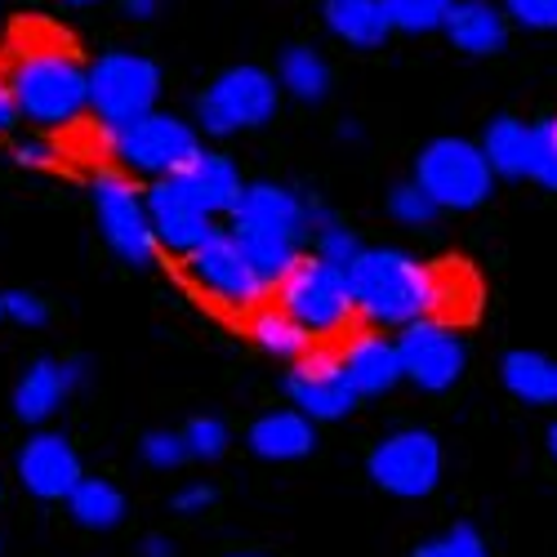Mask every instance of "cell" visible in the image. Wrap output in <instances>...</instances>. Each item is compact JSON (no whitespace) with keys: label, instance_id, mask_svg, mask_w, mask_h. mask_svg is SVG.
<instances>
[{"label":"cell","instance_id":"1","mask_svg":"<svg viewBox=\"0 0 557 557\" xmlns=\"http://www.w3.org/2000/svg\"><path fill=\"white\" fill-rule=\"evenodd\" d=\"M348 286L357 317H366L370 326H410L420 317H442L450 308V272L437 263H424L406 250L393 246H361L352 255Z\"/></svg>","mask_w":557,"mask_h":557},{"label":"cell","instance_id":"2","mask_svg":"<svg viewBox=\"0 0 557 557\" xmlns=\"http://www.w3.org/2000/svg\"><path fill=\"white\" fill-rule=\"evenodd\" d=\"M10 89L18 116L40 129H67L89 112V72L59 40L23 45L10 72Z\"/></svg>","mask_w":557,"mask_h":557},{"label":"cell","instance_id":"3","mask_svg":"<svg viewBox=\"0 0 557 557\" xmlns=\"http://www.w3.org/2000/svg\"><path fill=\"white\" fill-rule=\"evenodd\" d=\"M272 295L312 339L344 335L352 326V317H357L348 272L339 263L317 259V255H299L295 268L282 276V282H276Z\"/></svg>","mask_w":557,"mask_h":557},{"label":"cell","instance_id":"4","mask_svg":"<svg viewBox=\"0 0 557 557\" xmlns=\"http://www.w3.org/2000/svg\"><path fill=\"white\" fill-rule=\"evenodd\" d=\"M103 138L125 170L148 174V178L183 174L188 161L201 152L197 125H188L183 116H170V112H157V108L134 121H121V125H103Z\"/></svg>","mask_w":557,"mask_h":557},{"label":"cell","instance_id":"5","mask_svg":"<svg viewBox=\"0 0 557 557\" xmlns=\"http://www.w3.org/2000/svg\"><path fill=\"white\" fill-rule=\"evenodd\" d=\"M414 183L429 193L437 210H455V214L486 206L495 193V174L482 148L473 138H455V134H442L420 148V157H414Z\"/></svg>","mask_w":557,"mask_h":557},{"label":"cell","instance_id":"6","mask_svg":"<svg viewBox=\"0 0 557 557\" xmlns=\"http://www.w3.org/2000/svg\"><path fill=\"white\" fill-rule=\"evenodd\" d=\"M276 99H282V85L268 67L237 63L206 85V95L197 99V125L214 138L259 129L276 116Z\"/></svg>","mask_w":557,"mask_h":557},{"label":"cell","instance_id":"7","mask_svg":"<svg viewBox=\"0 0 557 557\" xmlns=\"http://www.w3.org/2000/svg\"><path fill=\"white\" fill-rule=\"evenodd\" d=\"M183 268H188L193 286L201 295H210L214 304H223L227 312L250 317L255 308H263L272 299V286L259 276V268L246 259V250L237 246L227 227H214L210 237L183 255Z\"/></svg>","mask_w":557,"mask_h":557},{"label":"cell","instance_id":"8","mask_svg":"<svg viewBox=\"0 0 557 557\" xmlns=\"http://www.w3.org/2000/svg\"><path fill=\"white\" fill-rule=\"evenodd\" d=\"M89 201H95V219L99 232L116 259H125L129 268H152L161 246L152 237V223H148V206L144 193L116 170H99L89 178Z\"/></svg>","mask_w":557,"mask_h":557},{"label":"cell","instance_id":"9","mask_svg":"<svg viewBox=\"0 0 557 557\" xmlns=\"http://www.w3.org/2000/svg\"><path fill=\"white\" fill-rule=\"evenodd\" d=\"M89 112L99 125H121L157 108L161 99V67L144 54L112 50L99 63H89Z\"/></svg>","mask_w":557,"mask_h":557},{"label":"cell","instance_id":"10","mask_svg":"<svg viewBox=\"0 0 557 557\" xmlns=\"http://www.w3.org/2000/svg\"><path fill=\"white\" fill-rule=\"evenodd\" d=\"M442 442L429 429H397L366 459V473L393 499H424L442 486Z\"/></svg>","mask_w":557,"mask_h":557},{"label":"cell","instance_id":"11","mask_svg":"<svg viewBox=\"0 0 557 557\" xmlns=\"http://www.w3.org/2000/svg\"><path fill=\"white\" fill-rule=\"evenodd\" d=\"M397 357H401V380H410L420 393H450L463 380V366H469L463 335L446 317H420L401 326Z\"/></svg>","mask_w":557,"mask_h":557},{"label":"cell","instance_id":"12","mask_svg":"<svg viewBox=\"0 0 557 557\" xmlns=\"http://www.w3.org/2000/svg\"><path fill=\"white\" fill-rule=\"evenodd\" d=\"M286 397L299 414H308L312 424H335V420H348L357 410V388L348 384L344 366H339V352H326V348H308L299 361H290L286 370Z\"/></svg>","mask_w":557,"mask_h":557},{"label":"cell","instance_id":"13","mask_svg":"<svg viewBox=\"0 0 557 557\" xmlns=\"http://www.w3.org/2000/svg\"><path fill=\"white\" fill-rule=\"evenodd\" d=\"M144 206H148V223H152L157 246L170 250V255L197 250L214 232V214L197 201V193L188 188V178L183 174L152 178V188L144 193Z\"/></svg>","mask_w":557,"mask_h":557},{"label":"cell","instance_id":"14","mask_svg":"<svg viewBox=\"0 0 557 557\" xmlns=\"http://www.w3.org/2000/svg\"><path fill=\"white\" fill-rule=\"evenodd\" d=\"M81 478H85L81 455L72 450V442L63 433H36L18 450V482L36 499H67Z\"/></svg>","mask_w":557,"mask_h":557},{"label":"cell","instance_id":"15","mask_svg":"<svg viewBox=\"0 0 557 557\" xmlns=\"http://www.w3.org/2000/svg\"><path fill=\"white\" fill-rule=\"evenodd\" d=\"M227 219L276 232V237H290L299 246L308 242V197H299L295 188H286V183H246L242 201L232 206Z\"/></svg>","mask_w":557,"mask_h":557},{"label":"cell","instance_id":"16","mask_svg":"<svg viewBox=\"0 0 557 557\" xmlns=\"http://www.w3.org/2000/svg\"><path fill=\"white\" fill-rule=\"evenodd\" d=\"M339 366L348 384L357 388V397H384L401 384V357H397V339L361 331L348 335V344L339 348Z\"/></svg>","mask_w":557,"mask_h":557},{"label":"cell","instance_id":"17","mask_svg":"<svg viewBox=\"0 0 557 557\" xmlns=\"http://www.w3.org/2000/svg\"><path fill=\"white\" fill-rule=\"evenodd\" d=\"M508 23L499 5H491V0H450V10L442 18V32L446 40L455 45L459 54L469 59H495L508 50Z\"/></svg>","mask_w":557,"mask_h":557},{"label":"cell","instance_id":"18","mask_svg":"<svg viewBox=\"0 0 557 557\" xmlns=\"http://www.w3.org/2000/svg\"><path fill=\"white\" fill-rule=\"evenodd\" d=\"M81 375H85L81 361H54V357L32 361L14 388V414L23 424H45L63 406V397L81 384Z\"/></svg>","mask_w":557,"mask_h":557},{"label":"cell","instance_id":"19","mask_svg":"<svg viewBox=\"0 0 557 557\" xmlns=\"http://www.w3.org/2000/svg\"><path fill=\"white\" fill-rule=\"evenodd\" d=\"M246 446L268 463H290V459H304V455L317 450V424L308 420V414H299L295 406L290 410H268L250 424Z\"/></svg>","mask_w":557,"mask_h":557},{"label":"cell","instance_id":"20","mask_svg":"<svg viewBox=\"0 0 557 557\" xmlns=\"http://www.w3.org/2000/svg\"><path fill=\"white\" fill-rule=\"evenodd\" d=\"M321 18H326V32L335 40H344L348 50H380L393 36L380 0H326Z\"/></svg>","mask_w":557,"mask_h":557},{"label":"cell","instance_id":"21","mask_svg":"<svg viewBox=\"0 0 557 557\" xmlns=\"http://www.w3.org/2000/svg\"><path fill=\"white\" fill-rule=\"evenodd\" d=\"M499 380L508 397L527 406H557V357L535 352V348H513L499 361Z\"/></svg>","mask_w":557,"mask_h":557},{"label":"cell","instance_id":"22","mask_svg":"<svg viewBox=\"0 0 557 557\" xmlns=\"http://www.w3.org/2000/svg\"><path fill=\"white\" fill-rule=\"evenodd\" d=\"M183 178H188V188L197 193V201L219 219V214H232V206L242 201V170L232 165L223 152H197L188 161V170H183Z\"/></svg>","mask_w":557,"mask_h":557},{"label":"cell","instance_id":"23","mask_svg":"<svg viewBox=\"0 0 557 557\" xmlns=\"http://www.w3.org/2000/svg\"><path fill=\"white\" fill-rule=\"evenodd\" d=\"M250 339L259 344V352H268L272 361H286V366L299 361L312 348V335L282 304H263V308L250 312Z\"/></svg>","mask_w":557,"mask_h":557},{"label":"cell","instance_id":"24","mask_svg":"<svg viewBox=\"0 0 557 557\" xmlns=\"http://www.w3.org/2000/svg\"><path fill=\"white\" fill-rule=\"evenodd\" d=\"M276 85L299 103H321L331 95L335 72L317 50H308V45H290V50L282 54V63H276Z\"/></svg>","mask_w":557,"mask_h":557},{"label":"cell","instance_id":"25","mask_svg":"<svg viewBox=\"0 0 557 557\" xmlns=\"http://www.w3.org/2000/svg\"><path fill=\"white\" fill-rule=\"evenodd\" d=\"M232 237H237V246L246 250V259L259 268V276L276 290V282L295 268V259L304 255V246L299 242H290V237H276V232H263V227H246V223H232L227 227Z\"/></svg>","mask_w":557,"mask_h":557},{"label":"cell","instance_id":"26","mask_svg":"<svg viewBox=\"0 0 557 557\" xmlns=\"http://www.w3.org/2000/svg\"><path fill=\"white\" fill-rule=\"evenodd\" d=\"M482 157L495 178H522L527 174V121L518 116H495L482 134Z\"/></svg>","mask_w":557,"mask_h":557},{"label":"cell","instance_id":"27","mask_svg":"<svg viewBox=\"0 0 557 557\" xmlns=\"http://www.w3.org/2000/svg\"><path fill=\"white\" fill-rule=\"evenodd\" d=\"M67 508H72V518L89 531H112V527L125 522V495L103 478H81L67 495Z\"/></svg>","mask_w":557,"mask_h":557},{"label":"cell","instance_id":"28","mask_svg":"<svg viewBox=\"0 0 557 557\" xmlns=\"http://www.w3.org/2000/svg\"><path fill=\"white\" fill-rule=\"evenodd\" d=\"M540 188L557 193V116H540L527 125V174Z\"/></svg>","mask_w":557,"mask_h":557},{"label":"cell","instance_id":"29","mask_svg":"<svg viewBox=\"0 0 557 557\" xmlns=\"http://www.w3.org/2000/svg\"><path fill=\"white\" fill-rule=\"evenodd\" d=\"M384 5V18L393 32H442V18L450 10V0H380Z\"/></svg>","mask_w":557,"mask_h":557},{"label":"cell","instance_id":"30","mask_svg":"<svg viewBox=\"0 0 557 557\" xmlns=\"http://www.w3.org/2000/svg\"><path fill=\"white\" fill-rule=\"evenodd\" d=\"M410 557H491V548H486V540H482L478 527L455 522V527H446L442 535L424 540Z\"/></svg>","mask_w":557,"mask_h":557},{"label":"cell","instance_id":"31","mask_svg":"<svg viewBox=\"0 0 557 557\" xmlns=\"http://www.w3.org/2000/svg\"><path fill=\"white\" fill-rule=\"evenodd\" d=\"M183 446H188V459L214 463V459L227 455V446H232V429L219 420V414H197V420L183 429Z\"/></svg>","mask_w":557,"mask_h":557},{"label":"cell","instance_id":"32","mask_svg":"<svg viewBox=\"0 0 557 557\" xmlns=\"http://www.w3.org/2000/svg\"><path fill=\"white\" fill-rule=\"evenodd\" d=\"M388 214H393L401 227H429L442 210L429 201V193L420 188V183L406 178V183H397V188L388 193Z\"/></svg>","mask_w":557,"mask_h":557},{"label":"cell","instance_id":"33","mask_svg":"<svg viewBox=\"0 0 557 557\" xmlns=\"http://www.w3.org/2000/svg\"><path fill=\"white\" fill-rule=\"evenodd\" d=\"M308 242H312V255H317V259L339 263V268H348V263H352V255L361 250L357 232H352L344 219H335V223H326V227H317Z\"/></svg>","mask_w":557,"mask_h":557},{"label":"cell","instance_id":"34","mask_svg":"<svg viewBox=\"0 0 557 557\" xmlns=\"http://www.w3.org/2000/svg\"><path fill=\"white\" fill-rule=\"evenodd\" d=\"M138 455H144V463H148V469H161V473H170V469H178V463L188 459V446H183V433L157 429V433H148L144 442H138Z\"/></svg>","mask_w":557,"mask_h":557},{"label":"cell","instance_id":"35","mask_svg":"<svg viewBox=\"0 0 557 557\" xmlns=\"http://www.w3.org/2000/svg\"><path fill=\"white\" fill-rule=\"evenodd\" d=\"M499 10L527 32H557V0H499Z\"/></svg>","mask_w":557,"mask_h":557},{"label":"cell","instance_id":"36","mask_svg":"<svg viewBox=\"0 0 557 557\" xmlns=\"http://www.w3.org/2000/svg\"><path fill=\"white\" fill-rule=\"evenodd\" d=\"M0 317H10V321H18V326H45L50 321V304L45 299H36L32 290H10V295H0Z\"/></svg>","mask_w":557,"mask_h":557},{"label":"cell","instance_id":"37","mask_svg":"<svg viewBox=\"0 0 557 557\" xmlns=\"http://www.w3.org/2000/svg\"><path fill=\"white\" fill-rule=\"evenodd\" d=\"M14 161L23 170H54L59 152H54V144H45V138H23V144L14 148Z\"/></svg>","mask_w":557,"mask_h":557},{"label":"cell","instance_id":"38","mask_svg":"<svg viewBox=\"0 0 557 557\" xmlns=\"http://www.w3.org/2000/svg\"><path fill=\"white\" fill-rule=\"evenodd\" d=\"M210 504H214V486L193 482V486H183V491L174 495V513H206Z\"/></svg>","mask_w":557,"mask_h":557},{"label":"cell","instance_id":"39","mask_svg":"<svg viewBox=\"0 0 557 557\" xmlns=\"http://www.w3.org/2000/svg\"><path fill=\"white\" fill-rule=\"evenodd\" d=\"M18 103H14V89H10V76H0V134H14L18 129Z\"/></svg>","mask_w":557,"mask_h":557},{"label":"cell","instance_id":"40","mask_svg":"<svg viewBox=\"0 0 557 557\" xmlns=\"http://www.w3.org/2000/svg\"><path fill=\"white\" fill-rule=\"evenodd\" d=\"M125 14L138 18V23H148V18L161 14V0H125Z\"/></svg>","mask_w":557,"mask_h":557},{"label":"cell","instance_id":"41","mask_svg":"<svg viewBox=\"0 0 557 557\" xmlns=\"http://www.w3.org/2000/svg\"><path fill=\"white\" fill-rule=\"evenodd\" d=\"M138 553H144V557H174V544H170L165 535H148Z\"/></svg>","mask_w":557,"mask_h":557},{"label":"cell","instance_id":"42","mask_svg":"<svg viewBox=\"0 0 557 557\" xmlns=\"http://www.w3.org/2000/svg\"><path fill=\"white\" fill-rule=\"evenodd\" d=\"M339 138H361V125H339Z\"/></svg>","mask_w":557,"mask_h":557},{"label":"cell","instance_id":"43","mask_svg":"<svg viewBox=\"0 0 557 557\" xmlns=\"http://www.w3.org/2000/svg\"><path fill=\"white\" fill-rule=\"evenodd\" d=\"M63 5H72V10H89V5H99V0H63Z\"/></svg>","mask_w":557,"mask_h":557},{"label":"cell","instance_id":"44","mask_svg":"<svg viewBox=\"0 0 557 557\" xmlns=\"http://www.w3.org/2000/svg\"><path fill=\"white\" fill-rule=\"evenodd\" d=\"M548 455H553V459H557V424H553V429H548Z\"/></svg>","mask_w":557,"mask_h":557},{"label":"cell","instance_id":"45","mask_svg":"<svg viewBox=\"0 0 557 557\" xmlns=\"http://www.w3.org/2000/svg\"><path fill=\"white\" fill-rule=\"evenodd\" d=\"M227 557H255V553H227Z\"/></svg>","mask_w":557,"mask_h":557}]
</instances>
